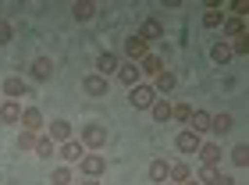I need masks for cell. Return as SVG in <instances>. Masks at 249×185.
Returning <instances> with one entry per match:
<instances>
[{"label":"cell","mask_w":249,"mask_h":185,"mask_svg":"<svg viewBox=\"0 0 249 185\" xmlns=\"http://www.w3.org/2000/svg\"><path fill=\"white\" fill-rule=\"evenodd\" d=\"M78 143L86 146V153H100V149L107 146V129L100 121H89L82 129V135H78Z\"/></svg>","instance_id":"obj_1"},{"label":"cell","mask_w":249,"mask_h":185,"mask_svg":"<svg viewBox=\"0 0 249 185\" xmlns=\"http://www.w3.org/2000/svg\"><path fill=\"white\" fill-rule=\"evenodd\" d=\"M146 54H150V43H146V39L139 36V32H132V36L121 43V61H132V64H139Z\"/></svg>","instance_id":"obj_2"},{"label":"cell","mask_w":249,"mask_h":185,"mask_svg":"<svg viewBox=\"0 0 249 185\" xmlns=\"http://www.w3.org/2000/svg\"><path fill=\"white\" fill-rule=\"evenodd\" d=\"M107 157L104 153H86L82 160H78V178H100V175H107Z\"/></svg>","instance_id":"obj_3"},{"label":"cell","mask_w":249,"mask_h":185,"mask_svg":"<svg viewBox=\"0 0 249 185\" xmlns=\"http://www.w3.org/2000/svg\"><path fill=\"white\" fill-rule=\"evenodd\" d=\"M128 103H132L135 111H150L153 103H157V92H153V86H146V82L132 86V89H128Z\"/></svg>","instance_id":"obj_4"},{"label":"cell","mask_w":249,"mask_h":185,"mask_svg":"<svg viewBox=\"0 0 249 185\" xmlns=\"http://www.w3.org/2000/svg\"><path fill=\"white\" fill-rule=\"evenodd\" d=\"M199 143H203V135H196V132H189V129H182L175 135V149L178 153H185V157H196V149H199Z\"/></svg>","instance_id":"obj_5"},{"label":"cell","mask_w":249,"mask_h":185,"mask_svg":"<svg viewBox=\"0 0 249 185\" xmlns=\"http://www.w3.org/2000/svg\"><path fill=\"white\" fill-rule=\"evenodd\" d=\"M43 125H47V121H43V111L36 107V103H29V107L25 111H21V132H43Z\"/></svg>","instance_id":"obj_6"},{"label":"cell","mask_w":249,"mask_h":185,"mask_svg":"<svg viewBox=\"0 0 249 185\" xmlns=\"http://www.w3.org/2000/svg\"><path fill=\"white\" fill-rule=\"evenodd\" d=\"M118 68H121V54H114V50H104V54L96 57V75L110 78V75H118Z\"/></svg>","instance_id":"obj_7"},{"label":"cell","mask_w":249,"mask_h":185,"mask_svg":"<svg viewBox=\"0 0 249 185\" xmlns=\"http://www.w3.org/2000/svg\"><path fill=\"white\" fill-rule=\"evenodd\" d=\"M107 89H110V78L96 75V72L82 78V92H86V96H107Z\"/></svg>","instance_id":"obj_8"},{"label":"cell","mask_w":249,"mask_h":185,"mask_svg":"<svg viewBox=\"0 0 249 185\" xmlns=\"http://www.w3.org/2000/svg\"><path fill=\"white\" fill-rule=\"evenodd\" d=\"M29 75H32V82H50L53 78V61L50 57H36V61L29 64Z\"/></svg>","instance_id":"obj_9"},{"label":"cell","mask_w":249,"mask_h":185,"mask_svg":"<svg viewBox=\"0 0 249 185\" xmlns=\"http://www.w3.org/2000/svg\"><path fill=\"white\" fill-rule=\"evenodd\" d=\"M196 157H199V164H221V160H224V149L213 143V139H207V143H199Z\"/></svg>","instance_id":"obj_10"},{"label":"cell","mask_w":249,"mask_h":185,"mask_svg":"<svg viewBox=\"0 0 249 185\" xmlns=\"http://www.w3.org/2000/svg\"><path fill=\"white\" fill-rule=\"evenodd\" d=\"M21 111L18 100H0V125H21Z\"/></svg>","instance_id":"obj_11"},{"label":"cell","mask_w":249,"mask_h":185,"mask_svg":"<svg viewBox=\"0 0 249 185\" xmlns=\"http://www.w3.org/2000/svg\"><path fill=\"white\" fill-rule=\"evenodd\" d=\"M185 129H189V132H196V135H210V111L192 107V118H189Z\"/></svg>","instance_id":"obj_12"},{"label":"cell","mask_w":249,"mask_h":185,"mask_svg":"<svg viewBox=\"0 0 249 185\" xmlns=\"http://www.w3.org/2000/svg\"><path fill=\"white\" fill-rule=\"evenodd\" d=\"M178 89V75L171 72V68H164L160 75H157V82H153V92H160V96L171 100V92Z\"/></svg>","instance_id":"obj_13"},{"label":"cell","mask_w":249,"mask_h":185,"mask_svg":"<svg viewBox=\"0 0 249 185\" xmlns=\"http://www.w3.org/2000/svg\"><path fill=\"white\" fill-rule=\"evenodd\" d=\"M0 89H4V96H7V100H21V96L29 92V82H25L21 75H7Z\"/></svg>","instance_id":"obj_14"},{"label":"cell","mask_w":249,"mask_h":185,"mask_svg":"<svg viewBox=\"0 0 249 185\" xmlns=\"http://www.w3.org/2000/svg\"><path fill=\"white\" fill-rule=\"evenodd\" d=\"M47 135L53 139V143H68V139L75 135V129H71V121H64V118H53V121L47 125Z\"/></svg>","instance_id":"obj_15"},{"label":"cell","mask_w":249,"mask_h":185,"mask_svg":"<svg viewBox=\"0 0 249 185\" xmlns=\"http://www.w3.org/2000/svg\"><path fill=\"white\" fill-rule=\"evenodd\" d=\"M167 175H171V160H150V167H146V178H150L153 185H164L167 182Z\"/></svg>","instance_id":"obj_16"},{"label":"cell","mask_w":249,"mask_h":185,"mask_svg":"<svg viewBox=\"0 0 249 185\" xmlns=\"http://www.w3.org/2000/svg\"><path fill=\"white\" fill-rule=\"evenodd\" d=\"M82 157H86V146L78 143V139H68V143H61V160H64V164H78Z\"/></svg>","instance_id":"obj_17"},{"label":"cell","mask_w":249,"mask_h":185,"mask_svg":"<svg viewBox=\"0 0 249 185\" xmlns=\"http://www.w3.org/2000/svg\"><path fill=\"white\" fill-rule=\"evenodd\" d=\"M71 18L82 21V25H86V21H93L96 18V4H93V0H75V4H71Z\"/></svg>","instance_id":"obj_18"},{"label":"cell","mask_w":249,"mask_h":185,"mask_svg":"<svg viewBox=\"0 0 249 185\" xmlns=\"http://www.w3.org/2000/svg\"><path fill=\"white\" fill-rule=\"evenodd\" d=\"M139 36H142L146 43H150V39H160V36H164V21H160V18H142Z\"/></svg>","instance_id":"obj_19"},{"label":"cell","mask_w":249,"mask_h":185,"mask_svg":"<svg viewBox=\"0 0 249 185\" xmlns=\"http://www.w3.org/2000/svg\"><path fill=\"white\" fill-rule=\"evenodd\" d=\"M118 82L121 86H139V64H132V61H121V68H118Z\"/></svg>","instance_id":"obj_20"},{"label":"cell","mask_w":249,"mask_h":185,"mask_svg":"<svg viewBox=\"0 0 249 185\" xmlns=\"http://www.w3.org/2000/svg\"><path fill=\"white\" fill-rule=\"evenodd\" d=\"M221 29H224V43H231V39L246 36V21H242V18H224V21H221Z\"/></svg>","instance_id":"obj_21"},{"label":"cell","mask_w":249,"mask_h":185,"mask_svg":"<svg viewBox=\"0 0 249 185\" xmlns=\"http://www.w3.org/2000/svg\"><path fill=\"white\" fill-rule=\"evenodd\" d=\"M164 72V57L160 54H146L139 61V75H160Z\"/></svg>","instance_id":"obj_22"},{"label":"cell","mask_w":249,"mask_h":185,"mask_svg":"<svg viewBox=\"0 0 249 185\" xmlns=\"http://www.w3.org/2000/svg\"><path fill=\"white\" fill-rule=\"evenodd\" d=\"M189 178H192V164H189V160H175V164H171V175H167V182L182 185V182H189Z\"/></svg>","instance_id":"obj_23"},{"label":"cell","mask_w":249,"mask_h":185,"mask_svg":"<svg viewBox=\"0 0 249 185\" xmlns=\"http://www.w3.org/2000/svg\"><path fill=\"white\" fill-rule=\"evenodd\" d=\"M231 125H235L231 114H210V135H224V132H231Z\"/></svg>","instance_id":"obj_24"},{"label":"cell","mask_w":249,"mask_h":185,"mask_svg":"<svg viewBox=\"0 0 249 185\" xmlns=\"http://www.w3.org/2000/svg\"><path fill=\"white\" fill-rule=\"evenodd\" d=\"M53 153H57V143H53L47 132H39V139H36V157L39 160H50Z\"/></svg>","instance_id":"obj_25"},{"label":"cell","mask_w":249,"mask_h":185,"mask_svg":"<svg viewBox=\"0 0 249 185\" xmlns=\"http://www.w3.org/2000/svg\"><path fill=\"white\" fill-rule=\"evenodd\" d=\"M217 175H221V164H199V171L192 178H196L199 185H213L217 182Z\"/></svg>","instance_id":"obj_26"},{"label":"cell","mask_w":249,"mask_h":185,"mask_svg":"<svg viewBox=\"0 0 249 185\" xmlns=\"http://www.w3.org/2000/svg\"><path fill=\"white\" fill-rule=\"evenodd\" d=\"M75 182V171H71V164H57L50 171V185H71Z\"/></svg>","instance_id":"obj_27"},{"label":"cell","mask_w":249,"mask_h":185,"mask_svg":"<svg viewBox=\"0 0 249 185\" xmlns=\"http://www.w3.org/2000/svg\"><path fill=\"white\" fill-rule=\"evenodd\" d=\"M171 107H175L171 100H157L153 107H150V118H153V121H160V125H164V121H171Z\"/></svg>","instance_id":"obj_28"},{"label":"cell","mask_w":249,"mask_h":185,"mask_svg":"<svg viewBox=\"0 0 249 185\" xmlns=\"http://www.w3.org/2000/svg\"><path fill=\"white\" fill-rule=\"evenodd\" d=\"M231 57H235V54H231L228 43H213V46H210V61H213V64H228Z\"/></svg>","instance_id":"obj_29"},{"label":"cell","mask_w":249,"mask_h":185,"mask_svg":"<svg viewBox=\"0 0 249 185\" xmlns=\"http://www.w3.org/2000/svg\"><path fill=\"white\" fill-rule=\"evenodd\" d=\"M189 118H192V103H175V107H171V121L189 125Z\"/></svg>","instance_id":"obj_30"},{"label":"cell","mask_w":249,"mask_h":185,"mask_svg":"<svg viewBox=\"0 0 249 185\" xmlns=\"http://www.w3.org/2000/svg\"><path fill=\"white\" fill-rule=\"evenodd\" d=\"M231 164H235V167H246V164H249V146H246V143L231 146Z\"/></svg>","instance_id":"obj_31"},{"label":"cell","mask_w":249,"mask_h":185,"mask_svg":"<svg viewBox=\"0 0 249 185\" xmlns=\"http://www.w3.org/2000/svg\"><path fill=\"white\" fill-rule=\"evenodd\" d=\"M36 139H39L36 132H18L15 146H18V149H36Z\"/></svg>","instance_id":"obj_32"},{"label":"cell","mask_w":249,"mask_h":185,"mask_svg":"<svg viewBox=\"0 0 249 185\" xmlns=\"http://www.w3.org/2000/svg\"><path fill=\"white\" fill-rule=\"evenodd\" d=\"M221 21H224L221 11H207V15H203V25L207 29H221Z\"/></svg>","instance_id":"obj_33"},{"label":"cell","mask_w":249,"mask_h":185,"mask_svg":"<svg viewBox=\"0 0 249 185\" xmlns=\"http://www.w3.org/2000/svg\"><path fill=\"white\" fill-rule=\"evenodd\" d=\"M228 46H231V54H249V39H246V36H239V39H231Z\"/></svg>","instance_id":"obj_34"},{"label":"cell","mask_w":249,"mask_h":185,"mask_svg":"<svg viewBox=\"0 0 249 185\" xmlns=\"http://www.w3.org/2000/svg\"><path fill=\"white\" fill-rule=\"evenodd\" d=\"M7 43H11V21L0 18V46H7Z\"/></svg>","instance_id":"obj_35"},{"label":"cell","mask_w":249,"mask_h":185,"mask_svg":"<svg viewBox=\"0 0 249 185\" xmlns=\"http://www.w3.org/2000/svg\"><path fill=\"white\" fill-rule=\"evenodd\" d=\"M213 185H235V178H231V175H224V171H221V175H217V182H213Z\"/></svg>","instance_id":"obj_36"},{"label":"cell","mask_w":249,"mask_h":185,"mask_svg":"<svg viewBox=\"0 0 249 185\" xmlns=\"http://www.w3.org/2000/svg\"><path fill=\"white\" fill-rule=\"evenodd\" d=\"M78 185H100V178H78Z\"/></svg>","instance_id":"obj_37"},{"label":"cell","mask_w":249,"mask_h":185,"mask_svg":"<svg viewBox=\"0 0 249 185\" xmlns=\"http://www.w3.org/2000/svg\"><path fill=\"white\" fill-rule=\"evenodd\" d=\"M182 185H199V182H196V178H189V182H182Z\"/></svg>","instance_id":"obj_38"},{"label":"cell","mask_w":249,"mask_h":185,"mask_svg":"<svg viewBox=\"0 0 249 185\" xmlns=\"http://www.w3.org/2000/svg\"><path fill=\"white\" fill-rule=\"evenodd\" d=\"M164 185H175V182H164Z\"/></svg>","instance_id":"obj_39"}]
</instances>
